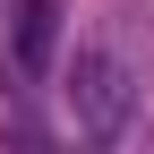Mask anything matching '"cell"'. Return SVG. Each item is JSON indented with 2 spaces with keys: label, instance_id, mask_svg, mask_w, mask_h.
Segmentation results:
<instances>
[{
  "label": "cell",
  "instance_id": "7a4b0ae2",
  "mask_svg": "<svg viewBox=\"0 0 154 154\" xmlns=\"http://www.w3.org/2000/svg\"><path fill=\"white\" fill-rule=\"evenodd\" d=\"M51 34H60V0H26L17 9V69H51Z\"/></svg>",
  "mask_w": 154,
  "mask_h": 154
},
{
  "label": "cell",
  "instance_id": "6da1fadb",
  "mask_svg": "<svg viewBox=\"0 0 154 154\" xmlns=\"http://www.w3.org/2000/svg\"><path fill=\"white\" fill-rule=\"evenodd\" d=\"M128 103H137V77H128L120 51H77V69H69V120L86 137H120Z\"/></svg>",
  "mask_w": 154,
  "mask_h": 154
}]
</instances>
